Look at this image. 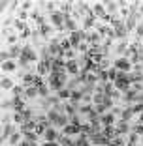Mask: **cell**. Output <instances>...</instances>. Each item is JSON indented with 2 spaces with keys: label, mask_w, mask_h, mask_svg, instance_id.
Instances as JSON below:
<instances>
[{
  "label": "cell",
  "mask_w": 143,
  "mask_h": 146,
  "mask_svg": "<svg viewBox=\"0 0 143 146\" xmlns=\"http://www.w3.org/2000/svg\"><path fill=\"white\" fill-rule=\"evenodd\" d=\"M26 19V11H19V21H25Z\"/></svg>",
  "instance_id": "cell-40"
},
{
  "label": "cell",
  "mask_w": 143,
  "mask_h": 146,
  "mask_svg": "<svg viewBox=\"0 0 143 146\" xmlns=\"http://www.w3.org/2000/svg\"><path fill=\"white\" fill-rule=\"evenodd\" d=\"M21 56H25L28 62H36V58H38V56H36V52L32 51V47H23Z\"/></svg>",
  "instance_id": "cell-7"
},
{
  "label": "cell",
  "mask_w": 143,
  "mask_h": 146,
  "mask_svg": "<svg viewBox=\"0 0 143 146\" xmlns=\"http://www.w3.org/2000/svg\"><path fill=\"white\" fill-rule=\"evenodd\" d=\"M136 34H138V38H141V36H143V21L138 25V28H136Z\"/></svg>",
  "instance_id": "cell-36"
},
{
  "label": "cell",
  "mask_w": 143,
  "mask_h": 146,
  "mask_svg": "<svg viewBox=\"0 0 143 146\" xmlns=\"http://www.w3.org/2000/svg\"><path fill=\"white\" fill-rule=\"evenodd\" d=\"M113 30H115V36H117V38H126V34H128V30H126V26H124V23H122V21L117 23Z\"/></svg>",
  "instance_id": "cell-5"
},
{
  "label": "cell",
  "mask_w": 143,
  "mask_h": 146,
  "mask_svg": "<svg viewBox=\"0 0 143 146\" xmlns=\"http://www.w3.org/2000/svg\"><path fill=\"white\" fill-rule=\"evenodd\" d=\"M28 64H30V62L26 60L25 56H19V66H21V68H28Z\"/></svg>",
  "instance_id": "cell-33"
},
{
  "label": "cell",
  "mask_w": 143,
  "mask_h": 146,
  "mask_svg": "<svg viewBox=\"0 0 143 146\" xmlns=\"http://www.w3.org/2000/svg\"><path fill=\"white\" fill-rule=\"evenodd\" d=\"M11 103H13V109H15V112H23V111H25V101H23L19 96H15V98L11 99Z\"/></svg>",
  "instance_id": "cell-9"
},
{
  "label": "cell",
  "mask_w": 143,
  "mask_h": 146,
  "mask_svg": "<svg viewBox=\"0 0 143 146\" xmlns=\"http://www.w3.org/2000/svg\"><path fill=\"white\" fill-rule=\"evenodd\" d=\"M126 133H130V125H128V122L121 120L117 125V135H126Z\"/></svg>",
  "instance_id": "cell-13"
},
{
  "label": "cell",
  "mask_w": 143,
  "mask_h": 146,
  "mask_svg": "<svg viewBox=\"0 0 143 146\" xmlns=\"http://www.w3.org/2000/svg\"><path fill=\"white\" fill-rule=\"evenodd\" d=\"M36 69H38V75H40V77H42V75H45V73H51V68H49L45 62H40Z\"/></svg>",
  "instance_id": "cell-17"
},
{
  "label": "cell",
  "mask_w": 143,
  "mask_h": 146,
  "mask_svg": "<svg viewBox=\"0 0 143 146\" xmlns=\"http://www.w3.org/2000/svg\"><path fill=\"white\" fill-rule=\"evenodd\" d=\"M126 51H128V45H126V41H121V43L117 45V52H119V54H124Z\"/></svg>",
  "instance_id": "cell-27"
},
{
  "label": "cell",
  "mask_w": 143,
  "mask_h": 146,
  "mask_svg": "<svg viewBox=\"0 0 143 146\" xmlns=\"http://www.w3.org/2000/svg\"><path fill=\"white\" fill-rule=\"evenodd\" d=\"M19 139H21V133H13L11 137H9V144H19Z\"/></svg>",
  "instance_id": "cell-29"
},
{
  "label": "cell",
  "mask_w": 143,
  "mask_h": 146,
  "mask_svg": "<svg viewBox=\"0 0 143 146\" xmlns=\"http://www.w3.org/2000/svg\"><path fill=\"white\" fill-rule=\"evenodd\" d=\"M94 111L98 112V114H105V112H107V107H105L104 103H98V105H94Z\"/></svg>",
  "instance_id": "cell-26"
},
{
  "label": "cell",
  "mask_w": 143,
  "mask_h": 146,
  "mask_svg": "<svg viewBox=\"0 0 143 146\" xmlns=\"http://www.w3.org/2000/svg\"><path fill=\"white\" fill-rule=\"evenodd\" d=\"M115 69L124 71V73H130L132 64H130V60H128V58H117V60H115Z\"/></svg>",
  "instance_id": "cell-1"
},
{
  "label": "cell",
  "mask_w": 143,
  "mask_h": 146,
  "mask_svg": "<svg viewBox=\"0 0 143 146\" xmlns=\"http://www.w3.org/2000/svg\"><path fill=\"white\" fill-rule=\"evenodd\" d=\"M113 124H115V116L111 114V111H107L105 114H102V125H104V127L105 125H113Z\"/></svg>",
  "instance_id": "cell-11"
},
{
  "label": "cell",
  "mask_w": 143,
  "mask_h": 146,
  "mask_svg": "<svg viewBox=\"0 0 143 146\" xmlns=\"http://www.w3.org/2000/svg\"><path fill=\"white\" fill-rule=\"evenodd\" d=\"M58 116H60V112H58V111H55V109L47 112V120H49V124H51V127L56 124V120H58Z\"/></svg>",
  "instance_id": "cell-16"
},
{
  "label": "cell",
  "mask_w": 143,
  "mask_h": 146,
  "mask_svg": "<svg viewBox=\"0 0 143 146\" xmlns=\"http://www.w3.org/2000/svg\"><path fill=\"white\" fill-rule=\"evenodd\" d=\"M44 135H45V141H49V142L58 141V131H55V127H49Z\"/></svg>",
  "instance_id": "cell-10"
},
{
  "label": "cell",
  "mask_w": 143,
  "mask_h": 146,
  "mask_svg": "<svg viewBox=\"0 0 143 146\" xmlns=\"http://www.w3.org/2000/svg\"><path fill=\"white\" fill-rule=\"evenodd\" d=\"M107 146H115V144H113V142H109V144H107Z\"/></svg>",
  "instance_id": "cell-44"
},
{
  "label": "cell",
  "mask_w": 143,
  "mask_h": 146,
  "mask_svg": "<svg viewBox=\"0 0 143 146\" xmlns=\"http://www.w3.org/2000/svg\"><path fill=\"white\" fill-rule=\"evenodd\" d=\"M92 25H94V17H87L85 19V28H91Z\"/></svg>",
  "instance_id": "cell-34"
},
{
  "label": "cell",
  "mask_w": 143,
  "mask_h": 146,
  "mask_svg": "<svg viewBox=\"0 0 143 146\" xmlns=\"http://www.w3.org/2000/svg\"><path fill=\"white\" fill-rule=\"evenodd\" d=\"M23 11H25V9H28V8H30V6H32V2H23Z\"/></svg>",
  "instance_id": "cell-39"
},
{
  "label": "cell",
  "mask_w": 143,
  "mask_h": 146,
  "mask_svg": "<svg viewBox=\"0 0 143 146\" xmlns=\"http://www.w3.org/2000/svg\"><path fill=\"white\" fill-rule=\"evenodd\" d=\"M136 19H138V13H130V15H128V19H126V23H124V26H126V30H128V32L134 30Z\"/></svg>",
  "instance_id": "cell-12"
},
{
  "label": "cell",
  "mask_w": 143,
  "mask_h": 146,
  "mask_svg": "<svg viewBox=\"0 0 143 146\" xmlns=\"http://www.w3.org/2000/svg\"><path fill=\"white\" fill-rule=\"evenodd\" d=\"M40 92L36 86H26V90H25V98H36Z\"/></svg>",
  "instance_id": "cell-18"
},
{
  "label": "cell",
  "mask_w": 143,
  "mask_h": 146,
  "mask_svg": "<svg viewBox=\"0 0 143 146\" xmlns=\"http://www.w3.org/2000/svg\"><path fill=\"white\" fill-rule=\"evenodd\" d=\"M40 34H42V36H44V38H49V32H51V26H49V25H42V26H40Z\"/></svg>",
  "instance_id": "cell-23"
},
{
  "label": "cell",
  "mask_w": 143,
  "mask_h": 146,
  "mask_svg": "<svg viewBox=\"0 0 143 146\" xmlns=\"http://www.w3.org/2000/svg\"><path fill=\"white\" fill-rule=\"evenodd\" d=\"M23 135H25V141H28V142H36V139H38V135L34 131H28V133H23Z\"/></svg>",
  "instance_id": "cell-25"
},
{
  "label": "cell",
  "mask_w": 143,
  "mask_h": 146,
  "mask_svg": "<svg viewBox=\"0 0 143 146\" xmlns=\"http://www.w3.org/2000/svg\"><path fill=\"white\" fill-rule=\"evenodd\" d=\"M21 36H23V38H28V36H30V30H28V28H26V30H25V32H23V34H21Z\"/></svg>",
  "instance_id": "cell-43"
},
{
  "label": "cell",
  "mask_w": 143,
  "mask_h": 146,
  "mask_svg": "<svg viewBox=\"0 0 143 146\" xmlns=\"http://www.w3.org/2000/svg\"><path fill=\"white\" fill-rule=\"evenodd\" d=\"M56 96H58V99H70V98H72V90H68V88H62V90L58 92Z\"/></svg>",
  "instance_id": "cell-20"
},
{
  "label": "cell",
  "mask_w": 143,
  "mask_h": 146,
  "mask_svg": "<svg viewBox=\"0 0 143 146\" xmlns=\"http://www.w3.org/2000/svg\"><path fill=\"white\" fill-rule=\"evenodd\" d=\"M105 6H107V11H109V15H115V11H117V6H119V2H105Z\"/></svg>",
  "instance_id": "cell-21"
},
{
  "label": "cell",
  "mask_w": 143,
  "mask_h": 146,
  "mask_svg": "<svg viewBox=\"0 0 143 146\" xmlns=\"http://www.w3.org/2000/svg\"><path fill=\"white\" fill-rule=\"evenodd\" d=\"M66 58H68V60H74V56H75V51H74V49H70V51H66Z\"/></svg>",
  "instance_id": "cell-37"
},
{
  "label": "cell",
  "mask_w": 143,
  "mask_h": 146,
  "mask_svg": "<svg viewBox=\"0 0 143 146\" xmlns=\"http://www.w3.org/2000/svg\"><path fill=\"white\" fill-rule=\"evenodd\" d=\"M107 73H109V81H111V82H115V81H117V77H119V69L109 68V69H107Z\"/></svg>",
  "instance_id": "cell-22"
},
{
  "label": "cell",
  "mask_w": 143,
  "mask_h": 146,
  "mask_svg": "<svg viewBox=\"0 0 143 146\" xmlns=\"http://www.w3.org/2000/svg\"><path fill=\"white\" fill-rule=\"evenodd\" d=\"M107 9H104V4H94L92 6V17H102L104 19L105 15H107Z\"/></svg>",
  "instance_id": "cell-4"
},
{
  "label": "cell",
  "mask_w": 143,
  "mask_h": 146,
  "mask_svg": "<svg viewBox=\"0 0 143 146\" xmlns=\"http://www.w3.org/2000/svg\"><path fill=\"white\" fill-rule=\"evenodd\" d=\"M2 69H4V71H13V69H15V64H13L11 60L2 62Z\"/></svg>",
  "instance_id": "cell-24"
},
{
  "label": "cell",
  "mask_w": 143,
  "mask_h": 146,
  "mask_svg": "<svg viewBox=\"0 0 143 146\" xmlns=\"http://www.w3.org/2000/svg\"><path fill=\"white\" fill-rule=\"evenodd\" d=\"M64 28L66 30H70V32H77V25H75V21L72 17H70V15H64Z\"/></svg>",
  "instance_id": "cell-8"
},
{
  "label": "cell",
  "mask_w": 143,
  "mask_h": 146,
  "mask_svg": "<svg viewBox=\"0 0 143 146\" xmlns=\"http://www.w3.org/2000/svg\"><path fill=\"white\" fill-rule=\"evenodd\" d=\"M64 13H60V11H53L51 13V21H53V25H55V28H58V30H62L64 28Z\"/></svg>",
  "instance_id": "cell-2"
},
{
  "label": "cell",
  "mask_w": 143,
  "mask_h": 146,
  "mask_svg": "<svg viewBox=\"0 0 143 146\" xmlns=\"http://www.w3.org/2000/svg\"><path fill=\"white\" fill-rule=\"evenodd\" d=\"M77 51H79V52H85V54H89V51H91V47H89L87 43H81V45L77 47Z\"/></svg>",
  "instance_id": "cell-31"
},
{
  "label": "cell",
  "mask_w": 143,
  "mask_h": 146,
  "mask_svg": "<svg viewBox=\"0 0 143 146\" xmlns=\"http://www.w3.org/2000/svg\"><path fill=\"white\" fill-rule=\"evenodd\" d=\"M19 146H36V144H34V142H28V141H23Z\"/></svg>",
  "instance_id": "cell-41"
},
{
  "label": "cell",
  "mask_w": 143,
  "mask_h": 146,
  "mask_svg": "<svg viewBox=\"0 0 143 146\" xmlns=\"http://www.w3.org/2000/svg\"><path fill=\"white\" fill-rule=\"evenodd\" d=\"M2 88H4V90H9V88H13L11 81H9V79H2Z\"/></svg>",
  "instance_id": "cell-32"
},
{
  "label": "cell",
  "mask_w": 143,
  "mask_h": 146,
  "mask_svg": "<svg viewBox=\"0 0 143 146\" xmlns=\"http://www.w3.org/2000/svg\"><path fill=\"white\" fill-rule=\"evenodd\" d=\"M138 139H139V135L136 133V131H132L130 137H128V142H132V144H138Z\"/></svg>",
  "instance_id": "cell-30"
},
{
  "label": "cell",
  "mask_w": 143,
  "mask_h": 146,
  "mask_svg": "<svg viewBox=\"0 0 143 146\" xmlns=\"http://www.w3.org/2000/svg\"><path fill=\"white\" fill-rule=\"evenodd\" d=\"M128 81H130L132 84H141V82H143V73L130 71V73H128Z\"/></svg>",
  "instance_id": "cell-6"
},
{
  "label": "cell",
  "mask_w": 143,
  "mask_h": 146,
  "mask_svg": "<svg viewBox=\"0 0 143 146\" xmlns=\"http://www.w3.org/2000/svg\"><path fill=\"white\" fill-rule=\"evenodd\" d=\"M44 146H60V144H58V142H56V141H55V142H49V141H47V142H45Z\"/></svg>",
  "instance_id": "cell-42"
},
{
  "label": "cell",
  "mask_w": 143,
  "mask_h": 146,
  "mask_svg": "<svg viewBox=\"0 0 143 146\" xmlns=\"http://www.w3.org/2000/svg\"><path fill=\"white\" fill-rule=\"evenodd\" d=\"M64 129V135H75V133H81V129H79V125H74V124H68L66 127H62Z\"/></svg>",
  "instance_id": "cell-14"
},
{
  "label": "cell",
  "mask_w": 143,
  "mask_h": 146,
  "mask_svg": "<svg viewBox=\"0 0 143 146\" xmlns=\"http://www.w3.org/2000/svg\"><path fill=\"white\" fill-rule=\"evenodd\" d=\"M113 144H115V146H124V141H122V139L121 137H115V139H113Z\"/></svg>",
  "instance_id": "cell-35"
},
{
  "label": "cell",
  "mask_w": 143,
  "mask_h": 146,
  "mask_svg": "<svg viewBox=\"0 0 143 146\" xmlns=\"http://www.w3.org/2000/svg\"><path fill=\"white\" fill-rule=\"evenodd\" d=\"M66 73L68 75H79V62L68 60L66 62Z\"/></svg>",
  "instance_id": "cell-3"
},
{
  "label": "cell",
  "mask_w": 143,
  "mask_h": 146,
  "mask_svg": "<svg viewBox=\"0 0 143 146\" xmlns=\"http://www.w3.org/2000/svg\"><path fill=\"white\" fill-rule=\"evenodd\" d=\"M38 92H40V96H44V98H49V86H47V84L40 86V88H38Z\"/></svg>",
  "instance_id": "cell-28"
},
{
  "label": "cell",
  "mask_w": 143,
  "mask_h": 146,
  "mask_svg": "<svg viewBox=\"0 0 143 146\" xmlns=\"http://www.w3.org/2000/svg\"><path fill=\"white\" fill-rule=\"evenodd\" d=\"M13 133H15V129H13V125L6 124V125H4V129H2V142H4L6 139H9Z\"/></svg>",
  "instance_id": "cell-15"
},
{
  "label": "cell",
  "mask_w": 143,
  "mask_h": 146,
  "mask_svg": "<svg viewBox=\"0 0 143 146\" xmlns=\"http://www.w3.org/2000/svg\"><path fill=\"white\" fill-rule=\"evenodd\" d=\"M9 107H13V103H11V101H6V99H4V101H2V109L6 111V109H9Z\"/></svg>",
  "instance_id": "cell-38"
},
{
  "label": "cell",
  "mask_w": 143,
  "mask_h": 146,
  "mask_svg": "<svg viewBox=\"0 0 143 146\" xmlns=\"http://www.w3.org/2000/svg\"><path fill=\"white\" fill-rule=\"evenodd\" d=\"M132 114H134V112H132V109H130V107H126L124 111L121 112V120L128 122V120H130V118H132Z\"/></svg>",
  "instance_id": "cell-19"
}]
</instances>
